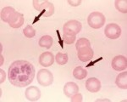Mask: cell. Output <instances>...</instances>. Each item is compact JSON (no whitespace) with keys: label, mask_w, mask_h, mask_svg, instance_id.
I'll return each mask as SVG.
<instances>
[{"label":"cell","mask_w":127,"mask_h":102,"mask_svg":"<svg viewBox=\"0 0 127 102\" xmlns=\"http://www.w3.org/2000/svg\"><path fill=\"white\" fill-rule=\"evenodd\" d=\"M0 56H1V63H0V66H2V65L3 64V60H3V54H1V55H0Z\"/></svg>","instance_id":"28"},{"label":"cell","mask_w":127,"mask_h":102,"mask_svg":"<svg viewBox=\"0 0 127 102\" xmlns=\"http://www.w3.org/2000/svg\"><path fill=\"white\" fill-rule=\"evenodd\" d=\"M93 50L91 47H86V48H81L77 50V56L79 60L82 62H87L91 61L93 58Z\"/></svg>","instance_id":"8"},{"label":"cell","mask_w":127,"mask_h":102,"mask_svg":"<svg viewBox=\"0 0 127 102\" xmlns=\"http://www.w3.org/2000/svg\"><path fill=\"white\" fill-rule=\"evenodd\" d=\"M26 98L29 101H37L41 97V91L37 87L30 86L26 89Z\"/></svg>","instance_id":"9"},{"label":"cell","mask_w":127,"mask_h":102,"mask_svg":"<svg viewBox=\"0 0 127 102\" xmlns=\"http://www.w3.org/2000/svg\"><path fill=\"white\" fill-rule=\"evenodd\" d=\"M0 74H1V79H0V83H3L4 82L5 78H6V74L5 71L3 70V69H0Z\"/></svg>","instance_id":"25"},{"label":"cell","mask_w":127,"mask_h":102,"mask_svg":"<svg viewBox=\"0 0 127 102\" xmlns=\"http://www.w3.org/2000/svg\"><path fill=\"white\" fill-rule=\"evenodd\" d=\"M16 10L12 7H9V6H7V7L3 8L1 10V15H0V17H1V20H3V22H6V23H9V21L10 20L13 15L15 14Z\"/></svg>","instance_id":"14"},{"label":"cell","mask_w":127,"mask_h":102,"mask_svg":"<svg viewBox=\"0 0 127 102\" xmlns=\"http://www.w3.org/2000/svg\"><path fill=\"white\" fill-rule=\"evenodd\" d=\"M115 84L122 89H127V72L126 71H123L120 73L116 77Z\"/></svg>","instance_id":"15"},{"label":"cell","mask_w":127,"mask_h":102,"mask_svg":"<svg viewBox=\"0 0 127 102\" xmlns=\"http://www.w3.org/2000/svg\"><path fill=\"white\" fill-rule=\"evenodd\" d=\"M55 57L51 52H44L39 57V64L44 67L51 66L54 62Z\"/></svg>","instance_id":"11"},{"label":"cell","mask_w":127,"mask_h":102,"mask_svg":"<svg viewBox=\"0 0 127 102\" xmlns=\"http://www.w3.org/2000/svg\"><path fill=\"white\" fill-rule=\"evenodd\" d=\"M86 88L91 93H97L101 89V82L96 77H90L86 82Z\"/></svg>","instance_id":"10"},{"label":"cell","mask_w":127,"mask_h":102,"mask_svg":"<svg viewBox=\"0 0 127 102\" xmlns=\"http://www.w3.org/2000/svg\"><path fill=\"white\" fill-rule=\"evenodd\" d=\"M116 9L124 14L127 13V1L126 0H116L114 2Z\"/></svg>","instance_id":"18"},{"label":"cell","mask_w":127,"mask_h":102,"mask_svg":"<svg viewBox=\"0 0 127 102\" xmlns=\"http://www.w3.org/2000/svg\"><path fill=\"white\" fill-rule=\"evenodd\" d=\"M76 36H70V35H66V34H64L63 36V41L64 44H72L75 43Z\"/></svg>","instance_id":"22"},{"label":"cell","mask_w":127,"mask_h":102,"mask_svg":"<svg viewBox=\"0 0 127 102\" xmlns=\"http://www.w3.org/2000/svg\"><path fill=\"white\" fill-rule=\"evenodd\" d=\"M112 67L117 71H125L127 68V59L124 55H117L112 60Z\"/></svg>","instance_id":"7"},{"label":"cell","mask_w":127,"mask_h":102,"mask_svg":"<svg viewBox=\"0 0 127 102\" xmlns=\"http://www.w3.org/2000/svg\"><path fill=\"white\" fill-rule=\"evenodd\" d=\"M25 21V18L23 14L20 13V12H15V14L13 15V17L10 19L9 21V26H11L12 28H20V26L24 24Z\"/></svg>","instance_id":"12"},{"label":"cell","mask_w":127,"mask_h":102,"mask_svg":"<svg viewBox=\"0 0 127 102\" xmlns=\"http://www.w3.org/2000/svg\"><path fill=\"white\" fill-rule=\"evenodd\" d=\"M86 47H91V42L87 38H82L77 40L76 44H75V48H76L77 50L81 48H86Z\"/></svg>","instance_id":"21"},{"label":"cell","mask_w":127,"mask_h":102,"mask_svg":"<svg viewBox=\"0 0 127 102\" xmlns=\"http://www.w3.org/2000/svg\"><path fill=\"white\" fill-rule=\"evenodd\" d=\"M68 54H64V53L59 52L55 56V60H56L57 64L60 65V66H64L68 62Z\"/></svg>","instance_id":"19"},{"label":"cell","mask_w":127,"mask_h":102,"mask_svg":"<svg viewBox=\"0 0 127 102\" xmlns=\"http://www.w3.org/2000/svg\"><path fill=\"white\" fill-rule=\"evenodd\" d=\"M36 79L40 85L43 87L50 86L54 82V76L50 71L47 69H41L36 74Z\"/></svg>","instance_id":"5"},{"label":"cell","mask_w":127,"mask_h":102,"mask_svg":"<svg viewBox=\"0 0 127 102\" xmlns=\"http://www.w3.org/2000/svg\"><path fill=\"white\" fill-rule=\"evenodd\" d=\"M103 60V57H100V58H99V59H97V60H94V61H92V62H90L89 64H88L87 66V67L93 66H94V65H95L97 62H98V61H100V60Z\"/></svg>","instance_id":"27"},{"label":"cell","mask_w":127,"mask_h":102,"mask_svg":"<svg viewBox=\"0 0 127 102\" xmlns=\"http://www.w3.org/2000/svg\"><path fill=\"white\" fill-rule=\"evenodd\" d=\"M73 76L75 79L78 80H82L87 76V71L82 66H77L75 68L73 71Z\"/></svg>","instance_id":"17"},{"label":"cell","mask_w":127,"mask_h":102,"mask_svg":"<svg viewBox=\"0 0 127 102\" xmlns=\"http://www.w3.org/2000/svg\"><path fill=\"white\" fill-rule=\"evenodd\" d=\"M82 101H83L82 95H81V94H79V93L74 95L73 96L70 98L71 102H81Z\"/></svg>","instance_id":"23"},{"label":"cell","mask_w":127,"mask_h":102,"mask_svg":"<svg viewBox=\"0 0 127 102\" xmlns=\"http://www.w3.org/2000/svg\"><path fill=\"white\" fill-rule=\"evenodd\" d=\"M106 18L103 14L100 12H93L87 18V23L93 29H99L103 27L105 23Z\"/></svg>","instance_id":"2"},{"label":"cell","mask_w":127,"mask_h":102,"mask_svg":"<svg viewBox=\"0 0 127 102\" xmlns=\"http://www.w3.org/2000/svg\"><path fill=\"white\" fill-rule=\"evenodd\" d=\"M79 92V87L74 82H69L66 83L64 86V93L67 97L71 98L74 95L77 94Z\"/></svg>","instance_id":"13"},{"label":"cell","mask_w":127,"mask_h":102,"mask_svg":"<svg viewBox=\"0 0 127 102\" xmlns=\"http://www.w3.org/2000/svg\"><path fill=\"white\" fill-rule=\"evenodd\" d=\"M82 3V1H81V0H75V1H73V0H68V3L69 4H70L71 6H78L80 5L81 3Z\"/></svg>","instance_id":"24"},{"label":"cell","mask_w":127,"mask_h":102,"mask_svg":"<svg viewBox=\"0 0 127 102\" xmlns=\"http://www.w3.org/2000/svg\"><path fill=\"white\" fill-rule=\"evenodd\" d=\"M23 34L26 38H32L36 36V31L32 26L27 25L23 30Z\"/></svg>","instance_id":"20"},{"label":"cell","mask_w":127,"mask_h":102,"mask_svg":"<svg viewBox=\"0 0 127 102\" xmlns=\"http://www.w3.org/2000/svg\"><path fill=\"white\" fill-rule=\"evenodd\" d=\"M82 25L76 20H71L67 21L63 26V33L66 35L76 36L81 31Z\"/></svg>","instance_id":"3"},{"label":"cell","mask_w":127,"mask_h":102,"mask_svg":"<svg viewBox=\"0 0 127 102\" xmlns=\"http://www.w3.org/2000/svg\"><path fill=\"white\" fill-rule=\"evenodd\" d=\"M53 43H54V40H53L52 37L49 35H44L40 38L39 42H38V44H39V46L42 47V48L50 49L53 45Z\"/></svg>","instance_id":"16"},{"label":"cell","mask_w":127,"mask_h":102,"mask_svg":"<svg viewBox=\"0 0 127 102\" xmlns=\"http://www.w3.org/2000/svg\"><path fill=\"white\" fill-rule=\"evenodd\" d=\"M33 7L35 9L38 11H45V17H49L54 13V6L49 1H39V0H33Z\"/></svg>","instance_id":"4"},{"label":"cell","mask_w":127,"mask_h":102,"mask_svg":"<svg viewBox=\"0 0 127 102\" xmlns=\"http://www.w3.org/2000/svg\"><path fill=\"white\" fill-rule=\"evenodd\" d=\"M35 77V67L26 60L14 61L8 71L9 81L15 87L23 88L32 83Z\"/></svg>","instance_id":"1"},{"label":"cell","mask_w":127,"mask_h":102,"mask_svg":"<svg viewBox=\"0 0 127 102\" xmlns=\"http://www.w3.org/2000/svg\"><path fill=\"white\" fill-rule=\"evenodd\" d=\"M56 32H57V35H58V38H59V44H60V47L62 49H64V41L62 39V38L60 37V33H59V30H57Z\"/></svg>","instance_id":"26"},{"label":"cell","mask_w":127,"mask_h":102,"mask_svg":"<svg viewBox=\"0 0 127 102\" xmlns=\"http://www.w3.org/2000/svg\"><path fill=\"white\" fill-rule=\"evenodd\" d=\"M104 33H105V36L110 39H117L121 35V28L118 24H108L104 30Z\"/></svg>","instance_id":"6"}]
</instances>
